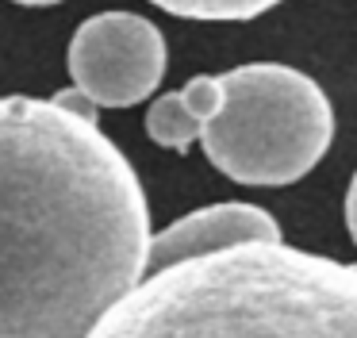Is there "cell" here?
I'll list each match as a JSON object with an SVG mask.
<instances>
[{"label":"cell","instance_id":"9","mask_svg":"<svg viewBox=\"0 0 357 338\" xmlns=\"http://www.w3.org/2000/svg\"><path fill=\"white\" fill-rule=\"evenodd\" d=\"M12 4H24V8H50V4H62V0H12Z\"/></svg>","mask_w":357,"mask_h":338},{"label":"cell","instance_id":"8","mask_svg":"<svg viewBox=\"0 0 357 338\" xmlns=\"http://www.w3.org/2000/svg\"><path fill=\"white\" fill-rule=\"evenodd\" d=\"M346 230H349V238H354V246H357V173H354L349 192H346Z\"/></svg>","mask_w":357,"mask_h":338},{"label":"cell","instance_id":"3","mask_svg":"<svg viewBox=\"0 0 357 338\" xmlns=\"http://www.w3.org/2000/svg\"><path fill=\"white\" fill-rule=\"evenodd\" d=\"M223 104L204 123L208 161L238 184H296L334 142V108L315 77L280 61L219 73Z\"/></svg>","mask_w":357,"mask_h":338},{"label":"cell","instance_id":"1","mask_svg":"<svg viewBox=\"0 0 357 338\" xmlns=\"http://www.w3.org/2000/svg\"><path fill=\"white\" fill-rule=\"evenodd\" d=\"M146 258V192L100 123L0 96V338H85Z\"/></svg>","mask_w":357,"mask_h":338},{"label":"cell","instance_id":"6","mask_svg":"<svg viewBox=\"0 0 357 338\" xmlns=\"http://www.w3.org/2000/svg\"><path fill=\"white\" fill-rule=\"evenodd\" d=\"M200 131H204L200 119L188 112L181 92H165V96H158L154 104L146 108V135L154 138L158 146H165V150L185 154L188 146L200 138Z\"/></svg>","mask_w":357,"mask_h":338},{"label":"cell","instance_id":"4","mask_svg":"<svg viewBox=\"0 0 357 338\" xmlns=\"http://www.w3.org/2000/svg\"><path fill=\"white\" fill-rule=\"evenodd\" d=\"M165 38L146 15H89L70 38V73L96 108H131L154 96L165 77Z\"/></svg>","mask_w":357,"mask_h":338},{"label":"cell","instance_id":"2","mask_svg":"<svg viewBox=\"0 0 357 338\" xmlns=\"http://www.w3.org/2000/svg\"><path fill=\"white\" fill-rule=\"evenodd\" d=\"M85 338H357V265L242 242L146 273Z\"/></svg>","mask_w":357,"mask_h":338},{"label":"cell","instance_id":"7","mask_svg":"<svg viewBox=\"0 0 357 338\" xmlns=\"http://www.w3.org/2000/svg\"><path fill=\"white\" fill-rule=\"evenodd\" d=\"M162 12L181 15V20H208V23H242L257 20L280 0H150Z\"/></svg>","mask_w":357,"mask_h":338},{"label":"cell","instance_id":"5","mask_svg":"<svg viewBox=\"0 0 357 338\" xmlns=\"http://www.w3.org/2000/svg\"><path fill=\"white\" fill-rule=\"evenodd\" d=\"M242 242H284L280 223L273 219L265 207L242 204V200H227V204H208L196 212L181 215L165 230L150 235V258L146 273H158L165 265L200 258V254H215L227 246Z\"/></svg>","mask_w":357,"mask_h":338}]
</instances>
